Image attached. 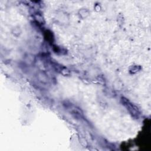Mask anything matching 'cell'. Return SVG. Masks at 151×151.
<instances>
[{
    "label": "cell",
    "mask_w": 151,
    "mask_h": 151,
    "mask_svg": "<svg viewBox=\"0 0 151 151\" xmlns=\"http://www.w3.org/2000/svg\"><path fill=\"white\" fill-rule=\"evenodd\" d=\"M122 101L123 104L127 108V110H128L133 117L135 118L139 117L140 115V111L136 106L130 103L127 99L124 97L122 98Z\"/></svg>",
    "instance_id": "obj_1"
}]
</instances>
